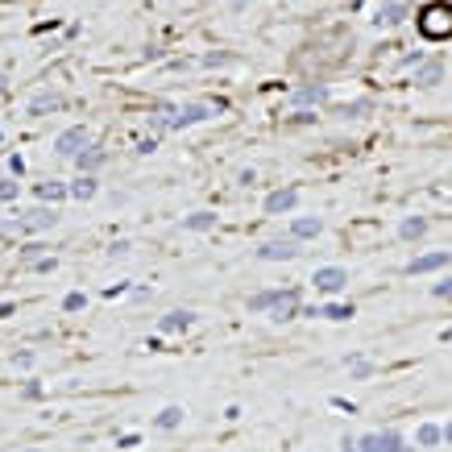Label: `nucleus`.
<instances>
[{"instance_id": "17", "label": "nucleus", "mask_w": 452, "mask_h": 452, "mask_svg": "<svg viewBox=\"0 0 452 452\" xmlns=\"http://www.w3.org/2000/svg\"><path fill=\"white\" fill-rule=\"evenodd\" d=\"M191 324H195L191 312H166V316L158 319V332H166V336H171V332H187Z\"/></svg>"}, {"instance_id": "4", "label": "nucleus", "mask_w": 452, "mask_h": 452, "mask_svg": "<svg viewBox=\"0 0 452 452\" xmlns=\"http://www.w3.org/2000/svg\"><path fill=\"white\" fill-rule=\"evenodd\" d=\"M312 282H316L319 295H340V291L349 286V270H345V266H319V270L312 274Z\"/></svg>"}, {"instance_id": "21", "label": "nucleus", "mask_w": 452, "mask_h": 452, "mask_svg": "<svg viewBox=\"0 0 452 452\" xmlns=\"http://www.w3.org/2000/svg\"><path fill=\"white\" fill-rule=\"evenodd\" d=\"M182 228L187 232H208V228H216V212H191V216H182Z\"/></svg>"}, {"instance_id": "12", "label": "nucleus", "mask_w": 452, "mask_h": 452, "mask_svg": "<svg viewBox=\"0 0 452 452\" xmlns=\"http://www.w3.org/2000/svg\"><path fill=\"white\" fill-rule=\"evenodd\" d=\"M104 162H108V149H104V145H84V149L75 154V166H79V175H95Z\"/></svg>"}, {"instance_id": "8", "label": "nucleus", "mask_w": 452, "mask_h": 452, "mask_svg": "<svg viewBox=\"0 0 452 452\" xmlns=\"http://www.w3.org/2000/svg\"><path fill=\"white\" fill-rule=\"evenodd\" d=\"M407 4L403 0H386V4H378V17H373V25L378 29H394V25H403L407 21Z\"/></svg>"}, {"instance_id": "18", "label": "nucleus", "mask_w": 452, "mask_h": 452, "mask_svg": "<svg viewBox=\"0 0 452 452\" xmlns=\"http://www.w3.org/2000/svg\"><path fill=\"white\" fill-rule=\"evenodd\" d=\"M62 104V95L58 91H38L34 100H29V117H42V112H54Z\"/></svg>"}, {"instance_id": "2", "label": "nucleus", "mask_w": 452, "mask_h": 452, "mask_svg": "<svg viewBox=\"0 0 452 452\" xmlns=\"http://www.w3.org/2000/svg\"><path fill=\"white\" fill-rule=\"evenodd\" d=\"M415 25H419V34H423L427 42H448L452 38V4L448 0H432V4H423L419 17H415Z\"/></svg>"}, {"instance_id": "35", "label": "nucleus", "mask_w": 452, "mask_h": 452, "mask_svg": "<svg viewBox=\"0 0 452 452\" xmlns=\"http://www.w3.org/2000/svg\"><path fill=\"white\" fill-rule=\"evenodd\" d=\"M129 249H133V245H129V241H117V245H112V249H108V253H112V258H125V253H129Z\"/></svg>"}, {"instance_id": "32", "label": "nucleus", "mask_w": 452, "mask_h": 452, "mask_svg": "<svg viewBox=\"0 0 452 452\" xmlns=\"http://www.w3.org/2000/svg\"><path fill=\"white\" fill-rule=\"evenodd\" d=\"M158 149V137H145V141H137V154L145 158V154H154Z\"/></svg>"}, {"instance_id": "33", "label": "nucleus", "mask_w": 452, "mask_h": 452, "mask_svg": "<svg viewBox=\"0 0 452 452\" xmlns=\"http://www.w3.org/2000/svg\"><path fill=\"white\" fill-rule=\"evenodd\" d=\"M8 171L21 179V175H25V158H21V154H13V158H8Z\"/></svg>"}, {"instance_id": "15", "label": "nucleus", "mask_w": 452, "mask_h": 452, "mask_svg": "<svg viewBox=\"0 0 452 452\" xmlns=\"http://www.w3.org/2000/svg\"><path fill=\"white\" fill-rule=\"evenodd\" d=\"M319 232H324V220L319 216H295L291 220V237L295 241H316Z\"/></svg>"}, {"instance_id": "9", "label": "nucleus", "mask_w": 452, "mask_h": 452, "mask_svg": "<svg viewBox=\"0 0 452 452\" xmlns=\"http://www.w3.org/2000/svg\"><path fill=\"white\" fill-rule=\"evenodd\" d=\"M291 104L295 108H312V104H328V84H303V88L291 91Z\"/></svg>"}, {"instance_id": "31", "label": "nucleus", "mask_w": 452, "mask_h": 452, "mask_svg": "<svg viewBox=\"0 0 452 452\" xmlns=\"http://www.w3.org/2000/svg\"><path fill=\"white\" fill-rule=\"evenodd\" d=\"M38 258H42V245H25V249H21V262H29V266H34Z\"/></svg>"}, {"instance_id": "27", "label": "nucleus", "mask_w": 452, "mask_h": 452, "mask_svg": "<svg viewBox=\"0 0 452 452\" xmlns=\"http://www.w3.org/2000/svg\"><path fill=\"white\" fill-rule=\"evenodd\" d=\"M17 191H21V182H17V179H0V204H13V199H17Z\"/></svg>"}, {"instance_id": "43", "label": "nucleus", "mask_w": 452, "mask_h": 452, "mask_svg": "<svg viewBox=\"0 0 452 452\" xmlns=\"http://www.w3.org/2000/svg\"><path fill=\"white\" fill-rule=\"evenodd\" d=\"M0 141H4V137H0Z\"/></svg>"}, {"instance_id": "34", "label": "nucleus", "mask_w": 452, "mask_h": 452, "mask_svg": "<svg viewBox=\"0 0 452 452\" xmlns=\"http://www.w3.org/2000/svg\"><path fill=\"white\" fill-rule=\"evenodd\" d=\"M34 270H42V274H54V270H58V262H54V258H38V262H34Z\"/></svg>"}, {"instance_id": "19", "label": "nucleus", "mask_w": 452, "mask_h": 452, "mask_svg": "<svg viewBox=\"0 0 452 452\" xmlns=\"http://www.w3.org/2000/svg\"><path fill=\"white\" fill-rule=\"evenodd\" d=\"M415 440H419V448H436V444H444V427L440 423H419Z\"/></svg>"}, {"instance_id": "30", "label": "nucleus", "mask_w": 452, "mask_h": 452, "mask_svg": "<svg viewBox=\"0 0 452 452\" xmlns=\"http://www.w3.org/2000/svg\"><path fill=\"white\" fill-rule=\"evenodd\" d=\"M432 295H436V299H448V303H452V278L436 282V286H432Z\"/></svg>"}, {"instance_id": "3", "label": "nucleus", "mask_w": 452, "mask_h": 452, "mask_svg": "<svg viewBox=\"0 0 452 452\" xmlns=\"http://www.w3.org/2000/svg\"><path fill=\"white\" fill-rule=\"evenodd\" d=\"M84 145H91V133L84 125H71V129H62V133L54 137V154H58V158H75Z\"/></svg>"}, {"instance_id": "16", "label": "nucleus", "mask_w": 452, "mask_h": 452, "mask_svg": "<svg viewBox=\"0 0 452 452\" xmlns=\"http://www.w3.org/2000/svg\"><path fill=\"white\" fill-rule=\"evenodd\" d=\"M307 316H324V319H332V324H345V319L357 316V307L353 303H324V307H312Z\"/></svg>"}, {"instance_id": "42", "label": "nucleus", "mask_w": 452, "mask_h": 452, "mask_svg": "<svg viewBox=\"0 0 452 452\" xmlns=\"http://www.w3.org/2000/svg\"><path fill=\"white\" fill-rule=\"evenodd\" d=\"M29 452H38V448H29Z\"/></svg>"}, {"instance_id": "25", "label": "nucleus", "mask_w": 452, "mask_h": 452, "mask_svg": "<svg viewBox=\"0 0 452 452\" xmlns=\"http://www.w3.org/2000/svg\"><path fill=\"white\" fill-rule=\"evenodd\" d=\"M274 299H278V291H258V295L249 299V312H253V316H262V312H270V303H274Z\"/></svg>"}, {"instance_id": "23", "label": "nucleus", "mask_w": 452, "mask_h": 452, "mask_svg": "<svg viewBox=\"0 0 452 452\" xmlns=\"http://www.w3.org/2000/svg\"><path fill=\"white\" fill-rule=\"evenodd\" d=\"M423 232H427V220H423V216H407V220L399 225V237H403V241H419Z\"/></svg>"}, {"instance_id": "13", "label": "nucleus", "mask_w": 452, "mask_h": 452, "mask_svg": "<svg viewBox=\"0 0 452 452\" xmlns=\"http://www.w3.org/2000/svg\"><path fill=\"white\" fill-rule=\"evenodd\" d=\"M17 225L29 228V232H42V228H54V225H58V212H54V204H50V208H34V212H25Z\"/></svg>"}, {"instance_id": "37", "label": "nucleus", "mask_w": 452, "mask_h": 452, "mask_svg": "<svg viewBox=\"0 0 452 452\" xmlns=\"http://www.w3.org/2000/svg\"><path fill=\"white\" fill-rule=\"evenodd\" d=\"M340 452H361V448H357V440H353V436H345V440H340Z\"/></svg>"}, {"instance_id": "1", "label": "nucleus", "mask_w": 452, "mask_h": 452, "mask_svg": "<svg viewBox=\"0 0 452 452\" xmlns=\"http://www.w3.org/2000/svg\"><path fill=\"white\" fill-rule=\"evenodd\" d=\"M220 108L225 104H158L154 117H149V125L158 133H182V129H195V125L212 121Z\"/></svg>"}, {"instance_id": "29", "label": "nucleus", "mask_w": 452, "mask_h": 452, "mask_svg": "<svg viewBox=\"0 0 452 452\" xmlns=\"http://www.w3.org/2000/svg\"><path fill=\"white\" fill-rule=\"evenodd\" d=\"M349 369H353V378H369V373H373V365L365 361V357H353V361H349Z\"/></svg>"}, {"instance_id": "41", "label": "nucleus", "mask_w": 452, "mask_h": 452, "mask_svg": "<svg viewBox=\"0 0 452 452\" xmlns=\"http://www.w3.org/2000/svg\"><path fill=\"white\" fill-rule=\"evenodd\" d=\"M4 84H8V79H4V71H0V91H4Z\"/></svg>"}, {"instance_id": "20", "label": "nucleus", "mask_w": 452, "mask_h": 452, "mask_svg": "<svg viewBox=\"0 0 452 452\" xmlns=\"http://www.w3.org/2000/svg\"><path fill=\"white\" fill-rule=\"evenodd\" d=\"M95 191H100V182L91 179V175H79V179L71 182V199H79V204L95 199Z\"/></svg>"}, {"instance_id": "40", "label": "nucleus", "mask_w": 452, "mask_h": 452, "mask_svg": "<svg viewBox=\"0 0 452 452\" xmlns=\"http://www.w3.org/2000/svg\"><path fill=\"white\" fill-rule=\"evenodd\" d=\"M444 444H452V423H444Z\"/></svg>"}, {"instance_id": "5", "label": "nucleus", "mask_w": 452, "mask_h": 452, "mask_svg": "<svg viewBox=\"0 0 452 452\" xmlns=\"http://www.w3.org/2000/svg\"><path fill=\"white\" fill-rule=\"evenodd\" d=\"M357 448L361 452H407V444H403L399 432H365L357 440Z\"/></svg>"}, {"instance_id": "24", "label": "nucleus", "mask_w": 452, "mask_h": 452, "mask_svg": "<svg viewBox=\"0 0 452 452\" xmlns=\"http://www.w3.org/2000/svg\"><path fill=\"white\" fill-rule=\"evenodd\" d=\"M154 423H158L162 432H175V427L182 423V407H162V411H158V419H154Z\"/></svg>"}, {"instance_id": "6", "label": "nucleus", "mask_w": 452, "mask_h": 452, "mask_svg": "<svg viewBox=\"0 0 452 452\" xmlns=\"http://www.w3.org/2000/svg\"><path fill=\"white\" fill-rule=\"evenodd\" d=\"M291 258H299V241L295 237H278V241L258 245V262H291Z\"/></svg>"}, {"instance_id": "38", "label": "nucleus", "mask_w": 452, "mask_h": 452, "mask_svg": "<svg viewBox=\"0 0 452 452\" xmlns=\"http://www.w3.org/2000/svg\"><path fill=\"white\" fill-rule=\"evenodd\" d=\"M228 4H232V8H249L253 0H228Z\"/></svg>"}, {"instance_id": "39", "label": "nucleus", "mask_w": 452, "mask_h": 452, "mask_svg": "<svg viewBox=\"0 0 452 452\" xmlns=\"http://www.w3.org/2000/svg\"><path fill=\"white\" fill-rule=\"evenodd\" d=\"M4 316H13V303H0V319Z\"/></svg>"}, {"instance_id": "14", "label": "nucleus", "mask_w": 452, "mask_h": 452, "mask_svg": "<svg viewBox=\"0 0 452 452\" xmlns=\"http://www.w3.org/2000/svg\"><path fill=\"white\" fill-rule=\"evenodd\" d=\"M415 84H419V88H436V84H444V62H440V58L419 62V67H415Z\"/></svg>"}, {"instance_id": "26", "label": "nucleus", "mask_w": 452, "mask_h": 452, "mask_svg": "<svg viewBox=\"0 0 452 452\" xmlns=\"http://www.w3.org/2000/svg\"><path fill=\"white\" fill-rule=\"evenodd\" d=\"M84 307H88V295H84V291H71V295L62 299V312H84Z\"/></svg>"}, {"instance_id": "10", "label": "nucleus", "mask_w": 452, "mask_h": 452, "mask_svg": "<svg viewBox=\"0 0 452 452\" xmlns=\"http://www.w3.org/2000/svg\"><path fill=\"white\" fill-rule=\"evenodd\" d=\"M299 307H303V303H299V291H278V299L270 303V319H278V324H282V319H295Z\"/></svg>"}, {"instance_id": "7", "label": "nucleus", "mask_w": 452, "mask_h": 452, "mask_svg": "<svg viewBox=\"0 0 452 452\" xmlns=\"http://www.w3.org/2000/svg\"><path fill=\"white\" fill-rule=\"evenodd\" d=\"M295 208H299V191H295V187L270 191V195H266V204H262V212H266V216H291Z\"/></svg>"}, {"instance_id": "28", "label": "nucleus", "mask_w": 452, "mask_h": 452, "mask_svg": "<svg viewBox=\"0 0 452 452\" xmlns=\"http://www.w3.org/2000/svg\"><path fill=\"white\" fill-rule=\"evenodd\" d=\"M361 112H369V100H353V104L340 108V117H361Z\"/></svg>"}, {"instance_id": "36", "label": "nucleus", "mask_w": 452, "mask_h": 452, "mask_svg": "<svg viewBox=\"0 0 452 452\" xmlns=\"http://www.w3.org/2000/svg\"><path fill=\"white\" fill-rule=\"evenodd\" d=\"M332 407H340V411H349V415H353V411H357V403H349V399H332Z\"/></svg>"}, {"instance_id": "11", "label": "nucleus", "mask_w": 452, "mask_h": 452, "mask_svg": "<svg viewBox=\"0 0 452 452\" xmlns=\"http://www.w3.org/2000/svg\"><path fill=\"white\" fill-rule=\"evenodd\" d=\"M452 262V249H436V253H419L415 262L407 266V274H432V270H444Z\"/></svg>"}, {"instance_id": "22", "label": "nucleus", "mask_w": 452, "mask_h": 452, "mask_svg": "<svg viewBox=\"0 0 452 452\" xmlns=\"http://www.w3.org/2000/svg\"><path fill=\"white\" fill-rule=\"evenodd\" d=\"M67 195H71L67 182H42V187H38V199H42V204H62Z\"/></svg>"}]
</instances>
